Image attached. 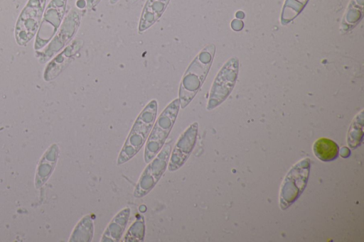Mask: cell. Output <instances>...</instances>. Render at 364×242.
Here are the masks:
<instances>
[{"label":"cell","mask_w":364,"mask_h":242,"mask_svg":"<svg viewBox=\"0 0 364 242\" xmlns=\"http://www.w3.org/2000/svg\"><path fill=\"white\" fill-rule=\"evenodd\" d=\"M213 48L207 46L193 59L185 72L178 90L181 107L184 109L199 91L209 70Z\"/></svg>","instance_id":"cell-2"},{"label":"cell","mask_w":364,"mask_h":242,"mask_svg":"<svg viewBox=\"0 0 364 242\" xmlns=\"http://www.w3.org/2000/svg\"><path fill=\"white\" fill-rule=\"evenodd\" d=\"M101 0H86V6L88 9L95 7Z\"/></svg>","instance_id":"cell-16"},{"label":"cell","mask_w":364,"mask_h":242,"mask_svg":"<svg viewBox=\"0 0 364 242\" xmlns=\"http://www.w3.org/2000/svg\"><path fill=\"white\" fill-rule=\"evenodd\" d=\"M67 0H50L45 8L38 30L35 50H41L54 37L65 13Z\"/></svg>","instance_id":"cell-5"},{"label":"cell","mask_w":364,"mask_h":242,"mask_svg":"<svg viewBox=\"0 0 364 242\" xmlns=\"http://www.w3.org/2000/svg\"><path fill=\"white\" fill-rule=\"evenodd\" d=\"M130 209L127 207L118 212L109 222L101 238L102 242H117L122 238L128 223Z\"/></svg>","instance_id":"cell-12"},{"label":"cell","mask_w":364,"mask_h":242,"mask_svg":"<svg viewBox=\"0 0 364 242\" xmlns=\"http://www.w3.org/2000/svg\"><path fill=\"white\" fill-rule=\"evenodd\" d=\"M119 0H109L110 4H114L116 2H117Z\"/></svg>","instance_id":"cell-17"},{"label":"cell","mask_w":364,"mask_h":242,"mask_svg":"<svg viewBox=\"0 0 364 242\" xmlns=\"http://www.w3.org/2000/svg\"><path fill=\"white\" fill-rule=\"evenodd\" d=\"M80 13L75 9H72L66 15L61 23L57 34L38 55V58L41 62L50 60L70 42L76 33L80 23Z\"/></svg>","instance_id":"cell-8"},{"label":"cell","mask_w":364,"mask_h":242,"mask_svg":"<svg viewBox=\"0 0 364 242\" xmlns=\"http://www.w3.org/2000/svg\"><path fill=\"white\" fill-rule=\"evenodd\" d=\"M310 162L306 158L295 164L287 175L280 192V205L285 209L304 190L309 177Z\"/></svg>","instance_id":"cell-7"},{"label":"cell","mask_w":364,"mask_h":242,"mask_svg":"<svg viewBox=\"0 0 364 242\" xmlns=\"http://www.w3.org/2000/svg\"><path fill=\"white\" fill-rule=\"evenodd\" d=\"M170 1L146 0L139 18V33L148 30L161 17Z\"/></svg>","instance_id":"cell-11"},{"label":"cell","mask_w":364,"mask_h":242,"mask_svg":"<svg viewBox=\"0 0 364 242\" xmlns=\"http://www.w3.org/2000/svg\"><path fill=\"white\" fill-rule=\"evenodd\" d=\"M145 235L144 219L138 215L136 220L132 224L125 234L123 241H142Z\"/></svg>","instance_id":"cell-15"},{"label":"cell","mask_w":364,"mask_h":242,"mask_svg":"<svg viewBox=\"0 0 364 242\" xmlns=\"http://www.w3.org/2000/svg\"><path fill=\"white\" fill-rule=\"evenodd\" d=\"M315 155L323 161H331L336 158L338 154L337 144L326 138L317 140L313 146Z\"/></svg>","instance_id":"cell-13"},{"label":"cell","mask_w":364,"mask_h":242,"mask_svg":"<svg viewBox=\"0 0 364 242\" xmlns=\"http://www.w3.org/2000/svg\"><path fill=\"white\" fill-rule=\"evenodd\" d=\"M94 232L93 221L90 215H86L81 219L73 233L75 241H91Z\"/></svg>","instance_id":"cell-14"},{"label":"cell","mask_w":364,"mask_h":242,"mask_svg":"<svg viewBox=\"0 0 364 242\" xmlns=\"http://www.w3.org/2000/svg\"><path fill=\"white\" fill-rule=\"evenodd\" d=\"M132 2L135 3V2L138 1L139 0H132Z\"/></svg>","instance_id":"cell-18"},{"label":"cell","mask_w":364,"mask_h":242,"mask_svg":"<svg viewBox=\"0 0 364 242\" xmlns=\"http://www.w3.org/2000/svg\"><path fill=\"white\" fill-rule=\"evenodd\" d=\"M171 146L166 143L149 163L135 187L134 196L141 198L146 195L157 184L168 166Z\"/></svg>","instance_id":"cell-6"},{"label":"cell","mask_w":364,"mask_h":242,"mask_svg":"<svg viewBox=\"0 0 364 242\" xmlns=\"http://www.w3.org/2000/svg\"><path fill=\"white\" fill-rule=\"evenodd\" d=\"M198 130V123L195 122L181 135L170 154L168 163L169 171L177 170L186 162L196 145Z\"/></svg>","instance_id":"cell-9"},{"label":"cell","mask_w":364,"mask_h":242,"mask_svg":"<svg viewBox=\"0 0 364 242\" xmlns=\"http://www.w3.org/2000/svg\"></svg>","instance_id":"cell-19"},{"label":"cell","mask_w":364,"mask_h":242,"mask_svg":"<svg viewBox=\"0 0 364 242\" xmlns=\"http://www.w3.org/2000/svg\"><path fill=\"white\" fill-rule=\"evenodd\" d=\"M46 0H28L22 9L15 26V38L21 46H25L39 28L46 8Z\"/></svg>","instance_id":"cell-4"},{"label":"cell","mask_w":364,"mask_h":242,"mask_svg":"<svg viewBox=\"0 0 364 242\" xmlns=\"http://www.w3.org/2000/svg\"><path fill=\"white\" fill-rule=\"evenodd\" d=\"M82 44V40H75L53 58L45 68L44 79L46 81H50L55 78L69 64L74 55L80 50Z\"/></svg>","instance_id":"cell-10"},{"label":"cell","mask_w":364,"mask_h":242,"mask_svg":"<svg viewBox=\"0 0 364 242\" xmlns=\"http://www.w3.org/2000/svg\"><path fill=\"white\" fill-rule=\"evenodd\" d=\"M181 106L179 99L173 100L160 114L151 128L144 150V162L149 163L160 151L167 139Z\"/></svg>","instance_id":"cell-3"},{"label":"cell","mask_w":364,"mask_h":242,"mask_svg":"<svg viewBox=\"0 0 364 242\" xmlns=\"http://www.w3.org/2000/svg\"><path fill=\"white\" fill-rule=\"evenodd\" d=\"M157 108V101L153 99L139 114L119 152L117 162L118 165L132 158L146 142L155 122Z\"/></svg>","instance_id":"cell-1"}]
</instances>
